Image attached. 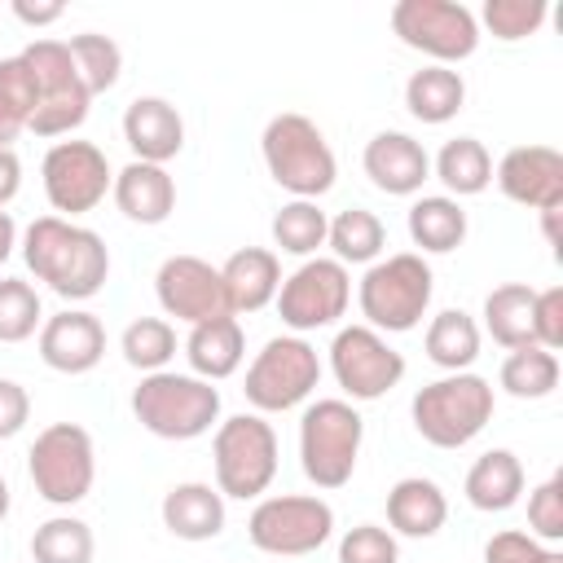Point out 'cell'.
<instances>
[{
  "mask_svg": "<svg viewBox=\"0 0 563 563\" xmlns=\"http://www.w3.org/2000/svg\"><path fill=\"white\" fill-rule=\"evenodd\" d=\"M466 501L484 515H501L523 497V462L510 449H488L484 457H475V466L466 471L462 484Z\"/></svg>",
  "mask_w": 563,
  "mask_h": 563,
  "instance_id": "26",
  "label": "cell"
},
{
  "mask_svg": "<svg viewBox=\"0 0 563 563\" xmlns=\"http://www.w3.org/2000/svg\"><path fill=\"white\" fill-rule=\"evenodd\" d=\"M40 176H44V198L62 220H75V216L92 211L114 185L106 150L92 145V141H57V145H48V154L40 163Z\"/></svg>",
  "mask_w": 563,
  "mask_h": 563,
  "instance_id": "14",
  "label": "cell"
},
{
  "mask_svg": "<svg viewBox=\"0 0 563 563\" xmlns=\"http://www.w3.org/2000/svg\"><path fill=\"white\" fill-rule=\"evenodd\" d=\"M559 216H563V207L541 211V229H545V242H550V246H559Z\"/></svg>",
  "mask_w": 563,
  "mask_h": 563,
  "instance_id": "49",
  "label": "cell"
},
{
  "mask_svg": "<svg viewBox=\"0 0 563 563\" xmlns=\"http://www.w3.org/2000/svg\"><path fill=\"white\" fill-rule=\"evenodd\" d=\"M62 13H66V4H62V0H48V4L13 0V18H18V22H26V26H48V22H57Z\"/></svg>",
  "mask_w": 563,
  "mask_h": 563,
  "instance_id": "46",
  "label": "cell"
},
{
  "mask_svg": "<svg viewBox=\"0 0 563 563\" xmlns=\"http://www.w3.org/2000/svg\"><path fill=\"white\" fill-rule=\"evenodd\" d=\"M22 260L35 273V282H44L53 295L84 303L92 299L106 277H110V251L101 242V233L62 220V216H40L26 224L22 233Z\"/></svg>",
  "mask_w": 563,
  "mask_h": 563,
  "instance_id": "1",
  "label": "cell"
},
{
  "mask_svg": "<svg viewBox=\"0 0 563 563\" xmlns=\"http://www.w3.org/2000/svg\"><path fill=\"white\" fill-rule=\"evenodd\" d=\"M18 189H22V163L13 150H0V211L18 198Z\"/></svg>",
  "mask_w": 563,
  "mask_h": 563,
  "instance_id": "47",
  "label": "cell"
},
{
  "mask_svg": "<svg viewBox=\"0 0 563 563\" xmlns=\"http://www.w3.org/2000/svg\"><path fill=\"white\" fill-rule=\"evenodd\" d=\"M405 224H409L413 246H422L427 255H449V251H457L466 242V211L449 194H422V198H413Z\"/></svg>",
  "mask_w": 563,
  "mask_h": 563,
  "instance_id": "27",
  "label": "cell"
},
{
  "mask_svg": "<svg viewBox=\"0 0 563 563\" xmlns=\"http://www.w3.org/2000/svg\"><path fill=\"white\" fill-rule=\"evenodd\" d=\"M449 519V497L435 479H422V475H405L391 484L387 493V523H391V537H413V541H427L444 528Z\"/></svg>",
  "mask_w": 563,
  "mask_h": 563,
  "instance_id": "23",
  "label": "cell"
},
{
  "mask_svg": "<svg viewBox=\"0 0 563 563\" xmlns=\"http://www.w3.org/2000/svg\"><path fill=\"white\" fill-rule=\"evenodd\" d=\"M132 413L158 440H198L220 422V387L198 374L158 369L136 383Z\"/></svg>",
  "mask_w": 563,
  "mask_h": 563,
  "instance_id": "4",
  "label": "cell"
},
{
  "mask_svg": "<svg viewBox=\"0 0 563 563\" xmlns=\"http://www.w3.org/2000/svg\"><path fill=\"white\" fill-rule=\"evenodd\" d=\"M123 141L136 163H167L185 150V119L167 97H136L123 110Z\"/></svg>",
  "mask_w": 563,
  "mask_h": 563,
  "instance_id": "20",
  "label": "cell"
},
{
  "mask_svg": "<svg viewBox=\"0 0 563 563\" xmlns=\"http://www.w3.org/2000/svg\"><path fill=\"white\" fill-rule=\"evenodd\" d=\"M13 246H18V224L9 211H0V264L13 255Z\"/></svg>",
  "mask_w": 563,
  "mask_h": 563,
  "instance_id": "48",
  "label": "cell"
},
{
  "mask_svg": "<svg viewBox=\"0 0 563 563\" xmlns=\"http://www.w3.org/2000/svg\"><path fill=\"white\" fill-rule=\"evenodd\" d=\"M9 515V484H4V475H0V519Z\"/></svg>",
  "mask_w": 563,
  "mask_h": 563,
  "instance_id": "50",
  "label": "cell"
},
{
  "mask_svg": "<svg viewBox=\"0 0 563 563\" xmlns=\"http://www.w3.org/2000/svg\"><path fill=\"white\" fill-rule=\"evenodd\" d=\"M106 356V325L84 312V308H66L57 317H48L40 325V361L57 374H88L97 369Z\"/></svg>",
  "mask_w": 563,
  "mask_h": 563,
  "instance_id": "18",
  "label": "cell"
},
{
  "mask_svg": "<svg viewBox=\"0 0 563 563\" xmlns=\"http://www.w3.org/2000/svg\"><path fill=\"white\" fill-rule=\"evenodd\" d=\"M545 18H550V4L545 0H488L475 22H484L493 31V40L515 44V40L537 35L545 26Z\"/></svg>",
  "mask_w": 563,
  "mask_h": 563,
  "instance_id": "40",
  "label": "cell"
},
{
  "mask_svg": "<svg viewBox=\"0 0 563 563\" xmlns=\"http://www.w3.org/2000/svg\"><path fill=\"white\" fill-rule=\"evenodd\" d=\"M330 374L352 400H378L405 378V356L369 325H343L330 343Z\"/></svg>",
  "mask_w": 563,
  "mask_h": 563,
  "instance_id": "15",
  "label": "cell"
},
{
  "mask_svg": "<svg viewBox=\"0 0 563 563\" xmlns=\"http://www.w3.org/2000/svg\"><path fill=\"white\" fill-rule=\"evenodd\" d=\"M110 194H114V207L132 224H163L176 211V180L158 163H136L132 158L123 172H114Z\"/></svg>",
  "mask_w": 563,
  "mask_h": 563,
  "instance_id": "22",
  "label": "cell"
},
{
  "mask_svg": "<svg viewBox=\"0 0 563 563\" xmlns=\"http://www.w3.org/2000/svg\"><path fill=\"white\" fill-rule=\"evenodd\" d=\"M163 528L180 541H211L224 532V497L202 479L172 484L163 493Z\"/></svg>",
  "mask_w": 563,
  "mask_h": 563,
  "instance_id": "24",
  "label": "cell"
},
{
  "mask_svg": "<svg viewBox=\"0 0 563 563\" xmlns=\"http://www.w3.org/2000/svg\"><path fill=\"white\" fill-rule=\"evenodd\" d=\"M66 48H70L75 70H79V79H84V88H88L92 97H97V92H110V88L119 84V75H123V48H119L110 35L84 31V35H70Z\"/></svg>",
  "mask_w": 563,
  "mask_h": 563,
  "instance_id": "37",
  "label": "cell"
},
{
  "mask_svg": "<svg viewBox=\"0 0 563 563\" xmlns=\"http://www.w3.org/2000/svg\"><path fill=\"white\" fill-rule=\"evenodd\" d=\"M321 383V356L303 334H277L268 339L255 361L246 365V400L260 413H286L303 405Z\"/></svg>",
  "mask_w": 563,
  "mask_h": 563,
  "instance_id": "9",
  "label": "cell"
},
{
  "mask_svg": "<svg viewBox=\"0 0 563 563\" xmlns=\"http://www.w3.org/2000/svg\"><path fill=\"white\" fill-rule=\"evenodd\" d=\"M391 31L400 35V44L427 53L435 66L466 62L479 48V22L457 0H396Z\"/></svg>",
  "mask_w": 563,
  "mask_h": 563,
  "instance_id": "12",
  "label": "cell"
},
{
  "mask_svg": "<svg viewBox=\"0 0 563 563\" xmlns=\"http://www.w3.org/2000/svg\"><path fill=\"white\" fill-rule=\"evenodd\" d=\"M246 356V334L238 325V317H211V321H198L189 325V339H185V361L198 378L207 383H220L229 374H238Z\"/></svg>",
  "mask_w": 563,
  "mask_h": 563,
  "instance_id": "25",
  "label": "cell"
},
{
  "mask_svg": "<svg viewBox=\"0 0 563 563\" xmlns=\"http://www.w3.org/2000/svg\"><path fill=\"white\" fill-rule=\"evenodd\" d=\"M31 418V396L22 383L0 378V440H13Z\"/></svg>",
  "mask_w": 563,
  "mask_h": 563,
  "instance_id": "45",
  "label": "cell"
},
{
  "mask_svg": "<svg viewBox=\"0 0 563 563\" xmlns=\"http://www.w3.org/2000/svg\"><path fill=\"white\" fill-rule=\"evenodd\" d=\"M119 352H123V361H128L132 369L158 374V369H167V361L176 356V330H172V321H163V317H136V321L123 330Z\"/></svg>",
  "mask_w": 563,
  "mask_h": 563,
  "instance_id": "38",
  "label": "cell"
},
{
  "mask_svg": "<svg viewBox=\"0 0 563 563\" xmlns=\"http://www.w3.org/2000/svg\"><path fill=\"white\" fill-rule=\"evenodd\" d=\"M330 532H334V510H330V501H321L312 493L264 497L246 519L251 545L264 554H282V559L321 550L330 541Z\"/></svg>",
  "mask_w": 563,
  "mask_h": 563,
  "instance_id": "11",
  "label": "cell"
},
{
  "mask_svg": "<svg viewBox=\"0 0 563 563\" xmlns=\"http://www.w3.org/2000/svg\"><path fill=\"white\" fill-rule=\"evenodd\" d=\"M325 229H330L325 211L317 202H308V198H295V202H286L273 216V242H277V251L299 255V260H312L325 246Z\"/></svg>",
  "mask_w": 563,
  "mask_h": 563,
  "instance_id": "36",
  "label": "cell"
},
{
  "mask_svg": "<svg viewBox=\"0 0 563 563\" xmlns=\"http://www.w3.org/2000/svg\"><path fill=\"white\" fill-rule=\"evenodd\" d=\"M44 325L40 290L22 277H0V343H26Z\"/></svg>",
  "mask_w": 563,
  "mask_h": 563,
  "instance_id": "39",
  "label": "cell"
},
{
  "mask_svg": "<svg viewBox=\"0 0 563 563\" xmlns=\"http://www.w3.org/2000/svg\"><path fill=\"white\" fill-rule=\"evenodd\" d=\"M260 154H264V167L268 176L295 194V198H308L317 202L321 194L334 189V176H339V163H334V150L330 141L321 136V128L308 119V114H273L264 123V136H260Z\"/></svg>",
  "mask_w": 563,
  "mask_h": 563,
  "instance_id": "3",
  "label": "cell"
},
{
  "mask_svg": "<svg viewBox=\"0 0 563 563\" xmlns=\"http://www.w3.org/2000/svg\"><path fill=\"white\" fill-rule=\"evenodd\" d=\"M431 290H435L431 264L413 251H400V255L374 260L365 268L361 286H356V303H361V317H365L369 330L405 334L427 317Z\"/></svg>",
  "mask_w": 563,
  "mask_h": 563,
  "instance_id": "5",
  "label": "cell"
},
{
  "mask_svg": "<svg viewBox=\"0 0 563 563\" xmlns=\"http://www.w3.org/2000/svg\"><path fill=\"white\" fill-rule=\"evenodd\" d=\"M532 334H537V347H545V352H559L563 347V286L537 290Z\"/></svg>",
  "mask_w": 563,
  "mask_h": 563,
  "instance_id": "44",
  "label": "cell"
},
{
  "mask_svg": "<svg viewBox=\"0 0 563 563\" xmlns=\"http://www.w3.org/2000/svg\"><path fill=\"white\" fill-rule=\"evenodd\" d=\"M484 563H563V554L550 550L545 541L528 537V532L506 528V532L488 537V545H484Z\"/></svg>",
  "mask_w": 563,
  "mask_h": 563,
  "instance_id": "43",
  "label": "cell"
},
{
  "mask_svg": "<svg viewBox=\"0 0 563 563\" xmlns=\"http://www.w3.org/2000/svg\"><path fill=\"white\" fill-rule=\"evenodd\" d=\"M92 528L75 515H53L35 528L31 537V559L35 563H92Z\"/></svg>",
  "mask_w": 563,
  "mask_h": 563,
  "instance_id": "35",
  "label": "cell"
},
{
  "mask_svg": "<svg viewBox=\"0 0 563 563\" xmlns=\"http://www.w3.org/2000/svg\"><path fill=\"white\" fill-rule=\"evenodd\" d=\"M22 57L35 75V114H31L26 132L70 136L88 119V106H92V92L84 88L70 48L62 40H35V44L22 48Z\"/></svg>",
  "mask_w": 563,
  "mask_h": 563,
  "instance_id": "8",
  "label": "cell"
},
{
  "mask_svg": "<svg viewBox=\"0 0 563 563\" xmlns=\"http://www.w3.org/2000/svg\"><path fill=\"white\" fill-rule=\"evenodd\" d=\"M528 537L563 541V475H550L528 493Z\"/></svg>",
  "mask_w": 563,
  "mask_h": 563,
  "instance_id": "41",
  "label": "cell"
},
{
  "mask_svg": "<svg viewBox=\"0 0 563 563\" xmlns=\"http://www.w3.org/2000/svg\"><path fill=\"white\" fill-rule=\"evenodd\" d=\"M396 559H400V545L391 528H378V523H356L339 541V563H396Z\"/></svg>",
  "mask_w": 563,
  "mask_h": 563,
  "instance_id": "42",
  "label": "cell"
},
{
  "mask_svg": "<svg viewBox=\"0 0 563 563\" xmlns=\"http://www.w3.org/2000/svg\"><path fill=\"white\" fill-rule=\"evenodd\" d=\"M493 409H497L493 383L462 369V374H444V378L418 387L413 405H409V418H413V431L427 444L462 449L493 422Z\"/></svg>",
  "mask_w": 563,
  "mask_h": 563,
  "instance_id": "2",
  "label": "cell"
},
{
  "mask_svg": "<svg viewBox=\"0 0 563 563\" xmlns=\"http://www.w3.org/2000/svg\"><path fill=\"white\" fill-rule=\"evenodd\" d=\"M325 242L334 246V260H339L343 268H347V264H374V260L383 255V246H387V229H383V220H378L374 211L347 207V211H339V216L330 220Z\"/></svg>",
  "mask_w": 563,
  "mask_h": 563,
  "instance_id": "32",
  "label": "cell"
},
{
  "mask_svg": "<svg viewBox=\"0 0 563 563\" xmlns=\"http://www.w3.org/2000/svg\"><path fill=\"white\" fill-rule=\"evenodd\" d=\"M435 180L449 189V198H475L493 185V158L484 150V141L475 136H453L440 145L435 163H431Z\"/></svg>",
  "mask_w": 563,
  "mask_h": 563,
  "instance_id": "30",
  "label": "cell"
},
{
  "mask_svg": "<svg viewBox=\"0 0 563 563\" xmlns=\"http://www.w3.org/2000/svg\"><path fill=\"white\" fill-rule=\"evenodd\" d=\"M35 114V75L26 57H0V150H13L18 132L31 128Z\"/></svg>",
  "mask_w": 563,
  "mask_h": 563,
  "instance_id": "33",
  "label": "cell"
},
{
  "mask_svg": "<svg viewBox=\"0 0 563 563\" xmlns=\"http://www.w3.org/2000/svg\"><path fill=\"white\" fill-rule=\"evenodd\" d=\"M154 295H158V308L176 321H211V317H224L229 303H224V286H220V268H211L207 260L198 255H167L154 273ZM233 317V312H229Z\"/></svg>",
  "mask_w": 563,
  "mask_h": 563,
  "instance_id": "16",
  "label": "cell"
},
{
  "mask_svg": "<svg viewBox=\"0 0 563 563\" xmlns=\"http://www.w3.org/2000/svg\"><path fill=\"white\" fill-rule=\"evenodd\" d=\"M532 308H537V290L523 282H506L497 290H488L484 299V330L493 343H501L506 352L515 347H532Z\"/></svg>",
  "mask_w": 563,
  "mask_h": 563,
  "instance_id": "29",
  "label": "cell"
},
{
  "mask_svg": "<svg viewBox=\"0 0 563 563\" xmlns=\"http://www.w3.org/2000/svg\"><path fill=\"white\" fill-rule=\"evenodd\" d=\"M365 422L347 400H312L299 418V466L317 488H343L356 471Z\"/></svg>",
  "mask_w": 563,
  "mask_h": 563,
  "instance_id": "7",
  "label": "cell"
},
{
  "mask_svg": "<svg viewBox=\"0 0 563 563\" xmlns=\"http://www.w3.org/2000/svg\"><path fill=\"white\" fill-rule=\"evenodd\" d=\"M497 383L506 387V396L515 400H545L554 387H559V356L545 352V347H515L506 361H501V374Z\"/></svg>",
  "mask_w": 563,
  "mask_h": 563,
  "instance_id": "34",
  "label": "cell"
},
{
  "mask_svg": "<svg viewBox=\"0 0 563 563\" xmlns=\"http://www.w3.org/2000/svg\"><path fill=\"white\" fill-rule=\"evenodd\" d=\"M361 167H365L369 185L391 198H413L431 180V158H427L422 141H413L409 132H374L361 154Z\"/></svg>",
  "mask_w": 563,
  "mask_h": 563,
  "instance_id": "19",
  "label": "cell"
},
{
  "mask_svg": "<svg viewBox=\"0 0 563 563\" xmlns=\"http://www.w3.org/2000/svg\"><path fill=\"white\" fill-rule=\"evenodd\" d=\"M493 180L519 207H532V211L563 207V154L554 145H515V150H506Z\"/></svg>",
  "mask_w": 563,
  "mask_h": 563,
  "instance_id": "17",
  "label": "cell"
},
{
  "mask_svg": "<svg viewBox=\"0 0 563 563\" xmlns=\"http://www.w3.org/2000/svg\"><path fill=\"white\" fill-rule=\"evenodd\" d=\"M26 471L35 493L48 506H79L97 479V449L79 422H53L35 435L26 453Z\"/></svg>",
  "mask_w": 563,
  "mask_h": 563,
  "instance_id": "10",
  "label": "cell"
},
{
  "mask_svg": "<svg viewBox=\"0 0 563 563\" xmlns=\"http://www.w3.org/2000/svg\"><path fill=\"white\" fill-rule=\"evenodd\" d=\"M347 303H352V277L339 260H325V255L303 260L290 277H282V290H277V312L290 334L334 325L347 312Z\"/></svg>",
  "mask_w": 563,
  "mask_h": 563,
  "instance_id": "13",
  "label": "cell"
},
{
  "mask_svg": "<svg viewBox=\"0 0 563 563\" xmlns=\"http://www.w3.org/2000/svg\"><path fill=\"white\" fill-rule=\"evenodd\" d=\"M405 106L418 123L440 128V123L457 119V110L466 106V79L453 66H422L405 84Z\"/></svg>",
  "mask_w": 563,
  "mask_h": 563,
  "instance_id": "28",
  "label": "cell"
},
{
  "mask_svg": "<svg viewBox=\"0 0 563 563\" xmlns=\"http://www.w3.org/2000/svg\"><path fill=\"white\" fill-rule=\"evenodd\" d=\"M422 347H427V361H431V365H440V369H449V374H462V369H471L475 356H479V325L471 321V312L444 308V312L431 317Z\"/></svg>",
  "mask_w": 563,
  "mask_h": 563,
  "instance_id": "31",
  "label": "cell"
},
{
  "mask_svg": "<svg viewBox=\"0 0 563 563\" xmlns=\"http://www.w3.org/2000/svg\"><path fill=\"white\" fill-rule=\"evenodd\" d=\"M211 466L220 497L251 501L277 479V431L260 413H233L216 427Z\"/></svg>",
  "mask_w": 563,
  "mask_h": 563,
  "instance_id": "6",
  "label": "cell"
},
{
  "mask_svg": "<svg viewBox=\"0 0 563 563\" xmlns=\"http://www.w3.org/2000/svg\"><path fill=\"white\" fill-rule=\"evenodd\" d=\"M220 286H224V303L229 312H260L277 299L282 290V260L277 251L264 246H242L220 264Z\"/></svg>",
  "mask_w": 563,
  "mask_h": 563,
  "instance_id": "21",
  "label": "cell"
}]
</instances>
